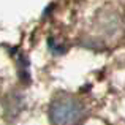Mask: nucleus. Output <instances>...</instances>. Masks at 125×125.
Segmentation results:
<instances>
[{"mask_svg": "<svg viewBox=\"0 0 125 125\" xmlns=\"http://www.w3.org/2000/svg\"><path fill=\"white\" fill-rule=\"evenodd\" d=\"M11 100H13L11 103H8V101L5 103V109H6V113H10V111H11L13 114H18L19 109H21L22 100H21V97H18V95H16V97H13Z\"/></svg>", "mask_w": 125, "mask_h": 125, "instance_id": "f03ea898", "label": "nucleus"}, {"mask_svg": "<svg viewBox=\"0 0 125 125\" xmlns=\"http://www.w3.org/2000/svg\"><path fill=\"white\" fill-rule=\"evenodd\" d=\"M85 116V108L78 98L71 95H59L49 108V119L52 125H78Z\"/></svg>", "mask_w": 125, "mask_h": 125, "instance_id": "f257e3e1", "label": "nucleus"}]
</instances>
